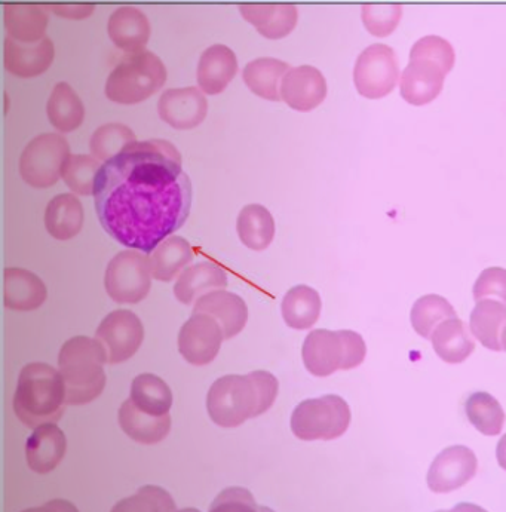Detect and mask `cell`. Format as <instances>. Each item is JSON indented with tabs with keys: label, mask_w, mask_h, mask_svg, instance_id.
Listing matches in <instances>:
<instances>
[{
	"label": "cell",
	"mask_w": 506,
	"mask_h": 512,
	"mask_svg": "<svg viewBox=\"0 0 506 512\" xmlns=\"http://www.w3.org/2000/svg\"><path fill=\"white\" fill-rule=\"evenodd\" d=\"M192 182L167 140L136 141L104 162L94 204L104 231L130 250L150 254L186 223Z\"/></svg>",
	"instance_id": "obj_1"
},
{
	"label": "cell",
	"mask_w": 506,
	"mask_h": 512,
	"mask_svg": "<svg viewBox=\"0 0 506 512\" xmlns=\"http://www.w3.org/2000/svg\"><path fill=\"white\" fill-rule=\"evenodd\" d=\"M278 391V379L265 370L220 377L208 391V415L222 428H236L265 415L274 406Z\"/></svg>",
	"instance_id": "obj_2"
},
{
	"label": "cell",
	"mask_w": 506,
	"mask_h": 512,
	"mask_svg": "<svg viewBox=\"0 0 506 512\" xmlns=\"http://www.w3.org/2000/svg\"><path fill=\"white\" fill-rule=\"evenodd\" d=\"M66 386L63 376L45 363L27 364L18 377L14 395L17 418L27 428L58 422L66 409Z\"/></svg>",
	"instance_id": "obj_3"
},
{
	"label": "cell",
	"mask_w": 506,
	"mask_h": 512,
	"mask_svg": "<svg viewBox=\"0 0 506 512\" xmlns=\"http://www.w3.org/2000/svg\"><path fill=\"white\" fill-rule=\"evenodd\" d=\"M106 363V354L97 339L76 336L61 346L58 367L69 406H82L100 397L106 386Z\"/></svg>",
	"instance_id": "obj_4"
},
{
	"label": "cell",
	"mask_w": 506,
	"mask_h": 512,
	"mask_svg": "<svg viewBox=\"0 0 506 512\" xmlns=\"http://www.w3.org/2000/svg\"><path fill=\"white\" fill-rule=\"evenodd\" d=\"M367 346L361 334L351 330H314L303 343V364L317 377L337 370L357 369L366 360Z\"/></svg>",
	"instance_id": "obj_5"
},
{
	"label": "cell",
	"mask_w": 506,
	"mask_h": 512,
	"mask_svg": "<svg viewBox=\"0 0 506 512\" xmlns=\"http://www.w3.org/2000/svg\"><path fill=\"white\" fill-rule=\"evenodd\" d=\"M167 78V67L158 55L150 51L128 54L107 78L106 97L118 104L143 103L164 87Z\"/></svg>",
	"instance_id": "obj_6"
},
{
	"label": "cell",
	"mask_w": 506,
	"mask_h": 512,
	"mask_svg": "<svg viewBox=\"0 0 506 512\" xmlns=\"http://www.w3.org/2000/svg\"><path fill=\"white\" fill-rule=\"evenodd\" d=\"M351 409L339 395L302 401L291 415V431L303 441L336 440L351 425Z\"/></svg>",
	"instance_id": "obj_7"
},
{
	"label": "cell",
	"mask_w": 506,
	"mask_h": 512,
	"mask_svg": "<svg viewBox=\"0 0 506 512\" xmlns=\"http://www.w3.org/2000/svg\"><path fill=\"white\" fill-rule=\"evenodd\" d=\"M69 156V141L61 134H41L30 141L21 153V177L27 185L36 189L54 186L60 180Z\"/></svg>",
	"instance_id": "obj_8"
},
{
	"label": "cell",
	"mask_w": 506,
	"mask_h": 512,
	"mask_svg": "<svg viewBox=\"0 0 506 512\" xmlns=\"http://www.w3.org/2000/svg\"><path fill=\"white\" fill-rule=\"evenodd\" d=\"M152 285L149 257L138 250L116 254L104 275V287L110 299L119 305H137L146 299Z\"/></svg>",
	"instance_id": "obj_9"
},
{
	"label": "cell",
	"mask_w": 506,
	"mask_h": 512,
	"mask_svg": "<svg viewBox=\"0 0 506 512\" xmlns=\"http://www.w3.org/2000/svg\"><path fill=\"white\" fill-rule=\"evenodd\" d=\"M400 79V66L394 49L374 44L364 49L355 63L354 82L363 97L382 98L391 94Z\"/></svg>",
	"instance_id": "obj_10"
},
{
	"label": "cell",
	"mask_w": 506,
	"mask_h": 512,
	"mask_svg": "<svg viewBox=\"0 0 506 512\" xmlns=\"http://www.w3.org/2000/svg\"><path fill=\"white\" fill-rule=\"evenodd\" d=\"M103 346L107 364H121L137 354L144 340V327L140 318L128 309L110 312L95 333Z\"/></svg>",
	"instance_id": "obj_11"
},
{
	"label": "cell",
	"mask_w": 506,
	"mask_h": 512,
	"mask_svg": "<svg viewBox=\"0 0 506 512\" xmlns=\"http://www.w3.org/2000/svg\"><path fill=\"white\" fill-rule=\"evenodd\" d=\"M225 340L222 327L210 315L192 314L179 333V352L192 366H207L219 355Z\"/></svg>",
	"instance_id": "obj_12"
},
{
	"label": "cell",
	"mask_w": 506,
	"mask_h": 512,
	"mask_svg": "<svg viewBox=\"0 0 506 512\" xmlns=\"http://www.w3.org/2000/svg\"><path fill=\"white\" fill-rule=\"evenodd\" d=\"M477 469V456L469 447H447L432 462L426 483L434 493L455 492L475 477Z\"/></svg>",
	"instance_id": "obj_13"
},
{
	"label": "cell",
	"mask_w": 506,
	"mask_h": 512,
	"mask_svg": "<svg viewBox=\"0 0 506 512\" xmlns=\"http://www.w3.org/2000/svg\"><path fill=\"white\" fill-rule=\"evenodd\" d=\"M158 113L176 130H193L207 118L208 101L199 88H171L159 98Z\"/></svg>",
	"instance_id": "obj_14"
},
{
	"label": "cell",
	"mask_w": 506,
	"mask_h": 512,
	"mask_svg": "<svg viewBox=\"0 0 506 512\" xmlns=\"http://www.w3.org/2000/svg\"><path fill=\"white\" fill-rule=\"evenodd\" d=\"M327 81L312 66L294 67L288 70L281 82V98L297 112H311L327 97Z\"/></svg>",
	"instance_id": "obj_15"
},
{
	"label": "cell",
	"mask_w": 506,
	"mask_h": 512,
	"mask_svg": "<svg viewBox=\"0 0 506 512\" xmlns=\"http://www.w3.org/2000/svg\"><path fill=\"white\" fill-rule=\"evenodd\" d=\"M3 54V63L9 73L18 78L32 79L51 67L55 48L49 38L42 39L36 44H21L14 39L6 38Z\"/></svg>",
	"instance_id": "obj_16"
},
{
	"label": "cell",
	"mask_w": 506,
	"mask_h": 512,
	"mask_svg": "<svg viewBox=\"0 0 506 512\" xmlns=\"http://www.w3.org/2000/svg\"><path fill=\"white\" fill-rule=\"evenodd\" d=\"M193 314L213 317L222 327L225 340L238 336L248 321L247 303L238 294L226 290L211 291L193 305Z\"/></svg>",
	"instance_id": "obj_17"
},
{
	"label": "cell",
	"mask_w": 506,
	"mask_h": 512,
	"mask_svg": "<svg viewBox=\"0 0 506 512\" xmlns=\"http://www.w3.org/2000/svg\"><path fill=\"white\" fill-rule=\"evenodd\" d=\"M446 72L438 64L426 60H410L401 76V97L413 106H425L440 95Z\"/></svg>",
	"instance_id": "obj_18"
},
{
	"label": "cell",
	"mask_w": 506,
	"mask_h": 512,
	"mask_svg": "<svg viewBox=\"0 0 506 512\" xmlns=\"http://www.w3.org/2000/svg\"><path fill=\"white\" fill-rule=\"evenodd\" d=\"M238 73V58L226 45L217 44L205 49L199 58L196 79L202 93L222 94Z\"/></svg>",
	"instance_id": "obj_19"
},
{
	"label": "cell",
	"mask_w": 506,
	"mask_h": 512,
	"mask_svg": "<svg viewBox=\"0 0 506 512\" xmlns=\"http://www.w3.org/2000/svg\"><path fill=\"white\" fill-rule=\"evenodd\" d=\"M67 440L63 429L55 423H45L33 429L26 444V458L36 474L54 471L66 455Z\"/></svg>",
	"instance_id": "obj_20"
},
{
	"label": "cell",
	"mask_w": 506,
	"mask_h": 512,
	"mask_svg": "<svg viewBox=\"0 0 506 512\" xmlns=\"http://www.w3.org/2000/svg\"><path fill=\"white\" fill-rule=\"evenodd\" d=\"M150 32L152 27L146 14L133 6H122L116 9L107 21L110 41L116 48L128 54L146 51L144 48L149 42Z\"/></svg>",
	"instance_id": "obj_21"
},
{
	"label": "cell",
	"mask_w": 506,
	"mask_h": 512,
	"mask_svg": "<svg viewBox=\"0 0 506 512\" xmlns=\"http://www.w3.org/2000/svg\"><path fill=\"white\" fill-rule=\"evenodd\" d=\"M228 275L213 262H199L184 269L174 285V296L183 305H195L211 291L228 287Z\"/></svg>",
	"instance_id": "obj_22"
},
{
	"label": "cell",
	"mask_w": 506,
	"mask_h": 512,
	"mask_svg": "<svg viewBox=\"0 0 506 512\" xmlns=\"http://www.w3.org/2000/svg\"><path fill=\"white\" fill-rule=\"evenodd\" d=\"M3 300L12 311H35L44 305L48 290L38 275L27 269L8 268L3 275Z\"/></svg>",
	"instance_id": "obj_23"
},
{
	"label": "cell",
	"mask_w": 506,
	"mask_h": 512,
	"mask_svg": "<svg viewBox=\"0 0 506 512\" xmlns=\"http://www.w3.org/2000/svg\"><path fill=\"white\" fill-rule=\"evenodd\" d=\"M239 12L263 38L272 41L287 38L299 21V11L293 5H241Z\"/></svg>",
	"instance_id": "obj_24"
},
{
	"label": "cell",
	"mask_w": 506,
	"mask_h": 512,
	"mask_svg": "<svg viewBox=\"0 0 506 512\" xmlns=\"http://www.w3.org/2000/svg\"><path fill=\"white\" fill-rule=\"evenodd\" d=\"M119 426L122 431L140 444L161 443L162 440L168 437L171 431V416L170 413L165 416H152L147 413L141 412L140 409L133 403L127 400L122 403L121 409L118 413Z\"/></svg>",
	"instance_id": "obj_25"
},
{
	"label": "cell",
	"mask_w": 506,
	"mask_h": 512,
	"mask_svg": "<svg viewBox=\"0 0 506 512\" xmlns=\"http://www.w3.org/2000/svg\"><path fill=\"white\" fill-rule=\"evenodd\" d=\"M84 207L72 193H61L46 205L45 228L58 241L75 238L84 228Z\"/></svg>",
	"instance_id": "obj_26"
},
{
	"label": "cell",
	"mask_w": 506,
	"mask_h": 512,
	"mask_svg": "<svg viewBox=\"0 0 506 512\" xmlns=\"http://www.w3.org/2000/svg\"><path fill=\"white\" fill-rule=\"evenodd\" d=\"M5 29L11 39L21 44H36L45 39L48 12L42 6L8 5L3 9Z\"/></svg>",
	"instance_id": "obj_27"
},
{
	"label": "cell",
	"mask_w": 506,
	"mask_h": 512,
	"mask_svg": "<svg viewBox=\"0 0 506 512\" xmlns=\"http://www.w3.org/2000/svg\"><path fill=\"white\" fill-rule=\"evenodd\" d=\"M192 247L182 236L171 235L150 253L152 277L156 281L170 282L193 262Z\"/></svg>",
	"instance_id": "obj_28"
},
{
	"label": "cell",
	"mask_w": 506,
	"mask_h": 512,
	"mask_svg": "<svg viewBox=\"0 0 506 512\" xmlns=\"http://www.w3.org/2000/svg\"><path fill=\"white\" fill-rule=\"evenodd\" d=\"M290 66L276 58L262 57L244 67L242 79L251 93L269 101H281V82Z\"/></svg>",
	"instance_id": "obj_29"
},
{
	"label": "cell",
	"mask_w": 506,
	"mask_h": 512,
	"mask_svg": "<svg viewBox=\"0 0 506 512\" xmlns=\"http://www.w3.org/2000/svg\"><path fill=\"white\" fill-rule=\"evenodd\" d=\"M505 326V303L492 299L478 300L469 317V328L484 348L495 352L502 351L501 336Z\"/></svg>",
	"instance_id": "obj_30"
},
{
	"label": "cell",
	"mask_w": 506,
	"mask_h": 512,
	"mask_svg": "<svg viewBox=\"0 0 506 512\" xmlns=\"http://www.w3.org/2000/svg\"><path fill=\"white\" fill-rule=\"evenodd\" d=\"M320 293L309 285L290 288L282 300L281 312L285 324L294 330H309L320 320Z\"/></svg>",
	"instance_id": "obj_31"
},
{
	"label": "cell",
	"mask_w": 506,
	"mask_h": 512,
	"mask_svg": "<svg viewBox=\"0 0 506 512\" xmlns=\"http://www.w3.org/2000/svg\"><path fill=\"white\" fill-rule=\"evenodd\" d=\"M46 115L55 130L60 133H72L84 124V103L69 84L60 82L49 95Z\"/></svg>",
	"instance_id": "obj_32"
},
{
	"label": "cell",
	"mask_w": 506,
	"mask_h": 512,
	"mask_svg": "<svg viewBox=\"0 0 506 512\" xmlns=\"http://www.w3.org/2000/svg\"><path fill=\"white\" fill-rule=\"evenodd\" d=\"M432 348L447 364H460L475 351L468 327L458 317L444 321L431 336Z\"/></svg>",
	"instance_id": "obj_33"
},
{
	"label": "cell",
	"mask_w": 506,
	"mask_h": 512,
	"mask_svg": "<svg viewBox=\"0 0 506 512\" xmlns=\"http://www.w3.org/2000/svg\"><path fill=\"white\" fill-rule=\"evenodd\" d=\"M236 231L245 247L266 250L275 238V220L263 205H245L239 213Z\"/></svg>",
	"instance_id": "obj_34"
},
{
	"label": "cell",
	"mask_w": 506,
	"mask_h": 512,
	"mask_svg": "<svg viewBox=\"0 0 506 512\" xmlns=\"http://www.w3.org/2000/svg\"><path fill=\"white\" fill-rule=\"evenodd\" d=\"M131 401L152 416H165L173 406V392L165 380L152 373L137 376L131 385Z\"/></svg>",
	"instance_id": "obj_35"
},
{
	"label": "cell",
	"mask_w": 506,
	"mask_h": 512,
	"mask_svg": "<svg viewBox=\"0 0 506 512\" xmlns=\"http://www.w3.org/2000/svg\"><path fill=\"white\" fill-rule=\"evenodd\" d=\"M465 413L469 423L487 437L501 434L504 428V409L489 392H474L469 395L465 403Z\"/></svg>",
	"instance_id": "obj_36"
},
{
	"label": "cell",
	"mask_w": 506,
	"mask_h": 512,
	"mask_svg": "<svg viewBox=\"0 0 506 512\" xmlns=\"http://www.w3.org/2000/svg\"><path fill=\"white\" fill-rule=\"evenodd\" d=\"M456 317L458 314L449 300L438 294H426L414 303L410 321L419 336L431 340L432 333L441 323Z\"/></svg>",
	"instance_id": "obj_37"
},
{
	"label": "cell",
	"mask_w": 506,
	"mask_h": 512,
	"mask_svg": "<svg viewBox=\"0 0 506 512\" xmlns=\"http://www.w3.org/2000/svg\"><path fill=\"white\" fill-rule=\"evenodd\" d=\"M136 141V134L127 125L106 124L92 134L90 149L92 156L104 164Z\"/></svg>",
	"instance_id": "obj_38"
},
{
	"label": "cell",
	"mask_w": 506,
	"mask_h": 512,
	"mask_svg": "<svg viewBox=\"0 0 506 512\" xmlns=\"http://www.w3.org/2000/svg\"><path fill=\"white\" fill-rule=\"evenodd\" d=\"M103 167L92 155H70L61 173V179L72 192L78 195H94L95 180Z\"/></svg>",
	"instance_id": "obj_39"
},
{
	"label": "cell",
	"mask_w": 506,
	"mask_h": 512,
	"mask_svg": "<svg viewBox=\"0 0 506 512\" xmlns=\"http://www.w3.org/2000/svg\"><path fill=\"white\" fill-rule=\"evenodd\" d=\"M410 60H426L438 64L444 72H452L456 54L452 44L440 36H425L413 45Z\"/></svg>",
	"instance_id": "obj_40"
},
{
	"label": "cell",
	"mask_w": 506,
	"mask_h": 512,
	"mask_svg": "<svg viewBox=\"0 0 506 512\" xmlns=\"http://www.w3.org/2000/svg\"><path fill=\"white\" fill-rule=\"evenodd\" d=\"M115 511H176L170 493L161 487L146 486L133 498L124 499L113 508Z\"/></svg>",
	"instance_id": "obj_41"
},
{
	"label": "cell",
	"mask_w": 506,
	"mask_h": 512,
	"mask_svg": "<svg viewBox=\"0 0 506 512\" xmlns=\"http://www.w3.org/2000/svg\"><path fill=\"white\" fill-rule=\"evenodd\" d=\"M401 6H364L363 21L371 35L385 38L391 35L401 21Z\"/></svg>",
	"instance_id": "obj_42"
},
{
	"label": "cell",
	"mask_w": 506,
	"mask_h": 512,
	"mask_svg": "<svg viewBox=\"0 0 506 512\" xmlns=\"http://www.w3.org/2000/svg\"><path fill=\"white\" fill-rule=\"evenodd\" d=\"M474 299L483 300L487 297H498L506 305V269L489 268L481 272L475 281Z\"/></svg>",
	"instance_id": "obj_43"
},
{
	"label": "cell",
	"mask_w": 506,
	"mask_h": 512,
	"mask_svg": "<svg viewBox=\"0 0 506 512\" xmlns=\"http://www.w3.org/2000/svg\"><path fill=\"white\" fill-rule=\"evenodd\" d=\"M256 502L248 490L230 487L223 490L211 505V511H257Z\"/></svg>",
	"instance_id": "obj_44"
},
{
	"label": "cell",
	"mask_w": 506,
	"mask_h": 512,
	"mask_svg": "<svg viewBox=\"0 0 506 512\" xmlns=\"http://www.w3.org/2000/svg\"><path fill=\"white\" fill-rule=\"evenodd\" d=\"M49 11L67 20H85L94 14V5H49Z\"/></svg>",
	"instance_id": "obj_45"
},
{
	"label": "cell",
	"mask_w": 506,
	"mask_h": 512,
	"mask_svg": "<svg viewBox=\"0 0 506 512\" xmlns=\"http://www.w3.org/2000/svg\"><path fill=\"white\" fill-rule=\"evenodd\" d=\"M496 458H498L499 466L506 471V434L501 438L496 449Z\"/></svg>",
	"instance_id": "obj_46"
},
{
	"label": "cell",
	"mask_w": 506,
	"mask_h": 512,
	"mask_svg": "<svg viewBox=\"0 0 506 512\" xmlns=\"http://www.w3.org/2000/svg\"><path fill=\"white\" fill-rule=\"evenodd\" d=\"M501 342H502V349H504V351L506 352V326L504 328V331H502Z\"/></svg>",
	"instance_id": "obj_47"
}]
</instances>
